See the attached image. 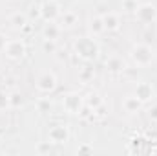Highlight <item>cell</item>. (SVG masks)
<instances>
[{
	"mask_svg": "<svg viewBox=\"0 0 157 156\" xmlns=\"http://www.w3.org/2000/svg\"><path fill=\"white\" fill-rule=\"evenodd\" d=\"M130 57H132V61L137 64V68H144V66L152 64V61H154L155 53H154L152 46H148V44H143V42H141V44H135V46L132 48Z\"/></svg>",
	"mask_w": 157,
	"mask_h": 156,
	"instance_id": "6da1fadb",
	"label": "cell"
},
{
	"mask_svg": "<svg viewBox=\"0 0 157 156\" xmlns=\"http://www.w3.org/2000/svg\"><path fill=\"white\" fill-rule=\"evenodd\" d=\"M75 51H77L78 57L86 59V61H91L97 57L99 53V46L93 39H88V37H82V39L75 40Z\"/></svg>",
	"mask_w": 157,
	"mask_h": 156,
	"instance_id": "7a4b0ae2",
	"label": "cell"
},
{
	"mask_svg": "<svg viewBox=\"0 0 157 156\" xmlns=\"http://www.w3.org/2000/svg\"><path fill=\"white\" fill-rule=\"evenodd\" d=\"M135 17L141 24H154V22H157V7L150 2L139 4V7L135 11Z\"/></svg>",
	"mask_w": 157,
	"mask_h": 156,
	"instance_id": "3957f363",
	"label": "cell"
},
{
	"mask_svg": "<svg viewBox=\"0 0 157 156\" xmlns=\"http://www.w3.org/2000/svg\"><path fill=\"white\" fill-rule=\"evenodd\" d=\"M4 53H6V57H7V59H11V61H20V59L26 55V44H24V40H22V39L7 40Z\"/></svg>",
	"mask_w": 157,
	"mask_h": 156,
	"instance_id": "277c9868",
	"label": "cell"
},
{
	"mask_svg": "<svg viewBox=\"0 0 157 156\" xmlns=\"http://www.w3.org/2000/svg\"><path fill=\"white\" fill-rule=\"evenodd\" d=\"M60 13L62 11H60V6H59L57 0H46L40 7V15L46 22H55L60 17Z\"/></svg>",
	"mask_w": 157,
	"mask_h": 156,
	"instance_id": "5b68a950",
	"label": "cell"
},
{
	"mask_svg": "<svg viewBox=\"0 0 157 156\" xmlns=\"http://www.w3.org/2000/svg\"><path fill=\"white\" fill-rule=\"evenodd\" d=\"M82 96H78L77 92H70L68 96H64V99H62V107H64V110L66 112H70V114H78L80 112V109H82Z\"/></svg>",
	"mask_w": 157,
	"mask_h": 156,
	"instance_id": "8992f818",
	"label": "cell"
},
{
	"mask_svg": "<svg viewBox=\"0 0 157 156\" xmlns=\"http://www.w3.org/2000/svg\"><path fill=\"white\" fill-rule=\"evenodd\" d=\"M57 86V77L53 72H44L39 79H37V90L40 94H49L53 92Z\"/></svg>",
	"mask_w": 157,
	"mask_h": 156,
	"instance_id": "52a82bcc",
	"label": "cell"
},
{
	"mask_svg": "<svg viewBox=\"0 0 157 156\" xmlns=\"http://www.w3.org/2000/svg\"><path fill=\"white\" fill-rule=\"evenodd\" d=\"M68 140H70V130L66 125H55L49 129V142L51 143L60 145V143H66Z\"/></svg>",
	"mask_w": 157,
	"mask_h": 156,
	"instance_id": "ba28073f",
	"label": "cell"
},
{
	"mask_svg": "<svg viewBox=\"0 0 157 156\" xmlns=\"http://www.w3.org/2000/svg\"><path fill=\"white\" fill-rule=\"evenodd\" d=\"M102 22H104V31H117L121 28V17L113 11H108L102 15Z\"/></svg>",
	"mask_w": 157,
	"mask_h": 156,
	"instance_id": "9c48e42d",
	"label": "cell"
},
{
	"mask_svg": "<svg viewBox=\"0 0 157 156\" xmlns=\"http://www.w3.org/2000/svg\"><path fill=\"white\" fill-rule=\"evenodd\" d=\"M141 107H143V101L133 94V96H126L124 99H122V109L128 112V114H137L139 110H141Z\"/></svg>",
	"mask_w": 157,
	"mask_h": 156,
	"instance_id": "30bf717a",
	"label": "cell"
},
{
	"mask_svg": "<svg viewBox=\"0 0 157 156\" xmlns=\"http://www.w3.org/2000/svg\"><path fill=\"white\" fill-rule=\"evenodd\" d=\"M135 96L144 103V101H150V99H154V88H152V84L150 83H137V88H135Z\"/></svg>",
	"mask_w": 157,
	"mask_h": 156,
	"instance_id": "8fae6325",
	"label": "cell"
},
{
	"mask_svg": "<svg viewBox=\"0 0 157 156\" xmlns=\"http://www.w3.org/2000/svg\"><path fill=\"white\" fill-rule=\"evenodd\" d=\"M60 31H62V26L55 24V22H46L44 30H42V35L44 39H49V40H57L60 37Z\"/></svg>",
	"mask_w": 157,
	"mask_h": 156,
	"instance_id": "7c38bea8",
	"label": "cell"
},
{
	"mask_svg": "<svg viewBox=\"0 0 157 156\" xmlns=\"http://www.w3.org/2000/svg\"><path fill=\"white\" fill-rule=\"evenodd\" d=\"M9 24H11V28H15V30H22V28L28 24V17H26L24 13L17 11V13H13V15L9 17Z\"/></svg>",
	"mask_w": 157,
	"mask_h": 156,
	"instance_id": "4fadbf2b",
	"label": "cell"
},
{
	"mask_svg": "<svg viewBox=\"0 0 157 156\" xmlns=\"http://www.w3.org/2000/svg\"><path fill=\"white\" fill-rule=\"evenodd\" d=\"M60 20H62V28H73L75 24L78 22V17L75 11H64V13H60Z\"/></svg>",
	"mask_w": 157,
	"mask_h": 156,
	"instance_id": "5bb4252c",
	"label": "cell"
},
{
	"mask_svg": "<svg viewBox=\"0 0 157 156\" xmlns=\"http://www.w3.org/2000/svg\"><path fill=\"white\" fill-rule=\"evenodd\" d=\"M90 31L93 33V37H99L101 33H104L102 17H91V18H90Z\"/></svg>",
	"mask_w": 157,
	"mask_h": 156,
	"instance_id": "9a60e30c",
	"label": "cell"
},
{
	"mask_svg": "<svg viewBox=\"0 0 157 156\" xmlns=\"http://www.w3.org/2000/svg\"><path fill=\"white\" fill-rule=\"evenodd\" d=\"M106 66L110 72H122L124 70V61L119 57V55H112L108 61H106Z\"/></svg>",
	"mask_w": 157,
	"mask_h": 156,
	"instance_id": "2e32d148",
	"label": "cell"
},
{
	"mask_svg": "<svg viewBox=\"0 0 157 156\" xmlns=\"http://www.w3.org/2000/svg\"><path fill=\"white\" fill-rule=\"evenodd\" d=\"M86 105H88V109L95 110V109H99V107L102 105V97H101L99 94L91 92V94H88V97H86Z\"/></svg>",
	"mask_w": 157,
	"mask_h": 156,
	"instance_id": "e0dca14e",
	"label": "cell"
},
{
	"mask_svg": "<svg viewBox=\"0 0 157 156\" xmlns=\"http://www.w3.org/2000/svg\"><path fill=\"white\" fill-rule=\"evenodd\" d=\"M78 79H80L82 84H88V83L93 79V70H91V68H82V70L78 72Z\"/></svg>",
	"mask_w": 157,
	"mask_h": 156,
	"instance_id": "ac0fdd59",
	"label": "cell"
},
{
	"mask_svg": "<svg viewBox=\"0 0 157 156\" xmlns=\"http://www.w3.org/2000/svg\"><path fill=\"white\" fill-rule=\"evenodd\" d=\"M139 7V0H122V9L126 13H135Z\"/></svg>",
	"mask_w": 157,
	"mask_h": 156,
	"instance_id": "d6986e66",
	"label": "cell"
},
{
	"mask_svg": "<svg viewBox=\"0 0 157 156\" xmlns=\"http://www.w3.org/2000/svg\"><path fill=\"white\" fill-rule=\"evenodd\" d=\"M11 105H9V96L6 94V92H0V110H6V109H9Z\"/></svg>",
	"mask_w": 157,
	"mask_h": 156,
	"instance_id": "ffe728a7",
	"label": "cell"
},
{
	"mask_svg": "<svg viewBox=\"0 0 157 156\" xmlns=\"http://www.w3.org/2000/svg\"><path fill=\"white\" fill-rule=\"evenodd\" d=\"M44 50H46L48 53H55V51H57V46H55V40L44 39Z\"/></svg>",
	"mask_w": 157,
	"mask_h": 156,
	"instance_id": "44dd1931",
	"label": "cell"
},
{
	"mask_svg": "<svg viewBox=\"0 0 157 156\" xmlns=\"http://www.w3.org/2000/svg\"><path fill=\"white\" fill-rule=\"evenodd\" d=\"M20 103H22V99H20V96H18L17 92H13V94L9 96V105H11V107H18Z\"/></svg>",
	"mask_w": 157,
	"mask_h": 156,
	"instance_id": "7402d4cb",
	"label": "cell"
},
{
	"mask_svg": "<svg viewBox=\"0 0 157 156\" xmlns=\"http://www.w3.org/2000/svg\"><path fill=\"white\" fill-rule=\"evenodd\" d=\"M6 44H7V37L4 33H0V53L6 50Z\"/></svg>",
	"mask_w": 157,
	"mask_h": 156,
	"instance_id": "603a6c76",
	"label": "cell"
},
{
	"mask_svg": "<svg viewBox=\"0 0 157 156\" xmlns=\"http://www.w3.org/2000/svg\"><path fill=\"white\" fill-rule=\"evenodd\" d=\"M150 117H152L154 121H157V105L154 107V109H150Z\"/></svg>",
	"mask_w": 157,
	"mask_h": 156,
	"instance_id": "cb8c5ba5",
	"label": "cell"
},
{
	"mask_svg": "<svg viewBox=\"0 0 157 156\" xmlns=\"http://www.w3.org/2000/svg\"><path fill=\"white\" fill-rule=\"evenodd\" d=\"M48 107H49V101H46V99H42V101L39 103V109H40V110H44V109H48Z\"/></svg>",
	"mask_w": 157,
	"mask_h": 156,
	"instance_id": "d4e9b609",
	"label": "cell"
},
{
	"mask_svg": "<svg viewBox=\"0 0 157 156\" xmlns=\"http://www.w3.org/2000/svg\"><path fill=\"white\" fill-rule=\"evenodd\" d=\"M46 151H49V142L48 143H42L39 147V153H46Z\"/></svg>",
	"mask_w": 157,
	"mask_h": 156,
	"instance_id": "484cf974",
	"label": "cell"
},
{
	"mask_svg": "<svg viewBox=\"0 0 157 156\" xmlns=\"http://www.w3.org/2000/svg\"><path fill=\"white\" fill-rule=\"evenodd\" d=\"M78 151H80V153H90V149H88V147H80Z\"/></svg>",
	"mask_w": 157,
	"mask_h": 156,
	"instance_id": "4316f807",
	"label": "cell"
}]
</instances>
